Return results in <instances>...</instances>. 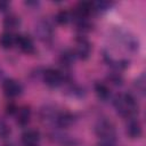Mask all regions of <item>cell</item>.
Returning <instances> with one entry per match:
<instances>
[{
	"instance_id": "30bf717a",
	"label": "cell",
	"mask_w": 146,
	"mask_h": 146,
	"mask_svg": "<svg viewBox=\"0 0 146 146\" xmlns=\"http://www.w3.org/2000/svg\"><path fill=\"white\" fill-rule=\"evenodd\" d=\"M75 121V117L72 113L63 111V112H57L55 120H54V124H56L58 128H68L71 127Z\"/></svg>"
},
{
	"instance_id": "5b68a950",
	"label": "cell",
	"mask_w": 146,
	"mask_h": 146,
	"mask_svg": "<svg viewBox=\"0 0 146 146\" xmlns=\"http://www.w3.org/2000/svg\"><path fill=\"white\" fill-rule=\"evenodd\" d=\"M73 52L76 58L86 60L89 58L91 54V43L86 38V35H78L75 39V46L73 49Z\"/></svg>"
},
{
	"instance_id": "5bb4252c",
	"label": "cell",
	"mask_w": 146,
	"mask_h": 146,
	"mask_svg": "<svg viewBox=\"0 0 146 146\" xmlns=\"http://www.w3.org/2000/svg\"><path fill=\"white\" fill-rule=\"evenodd\" d=\"M16 36L17 34L5 31L0 35V47L2 49H11L13 47H16Z\"/></svg>"
},
{
	"instance_id": "9a60e30c",
	"label": "cell",
	"mask_w": 146,
	"mask_h": 146,
	"mask_svg": "<svg viewBox=\"0 0 146 146\" xmlns=\"http://www.w3.org/2000/svg\"><path fill=\"white\" fill-rule=\"evenodd\" d=\"M21 25V18L17 15L9 14L5 17L3 19V27L6 29L7 32H13L16 29H18Z\"/></svg>"
},
{
	"instance_id": "8992f818",
	"label": "cell",
	"mask_w": 146,
	"mask_h": 146,
	"mask_svg": "<svg viewBox=\"0 0 146 146\" xmlns=\"http://www.w3.org/2000/svg\"><path fill=\"white\" fill-rule=\"evenodd\" d=\"M116 40L120 42L121 47L124 48V50H127L129 52H136L139 48L138 39L135 35L130 34L129 32L119 31V33L116 35Z\"/></svg>"
},
{
	"instance_id": "4fadbf2b",
	"label": "cell",
	"mask_w": 146,
	"mask_h": 146,
	"mask_svg": "<svg viewBox=\"0 0 146 146\" xmlns=\"http://www.w3.org/2000/svg\"><path fill=\"white\" fill-rule=\"evenodd\" d=\"M94 88H95V92L98 97V99H100L102 102H107L111 96H112V92H111V88L107 83L105 82H96L94 84Z\"/></svg>"
},
{
	"instance_id": "2e32d148",
	"label": "cell",
	"mask_w": 146,
	"mask_h": 146,
	"mask_svg": "<svg viewBox=\"0 0 146 146\" xmlns=\"http://www.w3.org/2000/svg\"><path fill=\"white\" fill-rule=\"evenodd\" d=\"M75 55L73 50H64L59 56V63L64 68H68L75 62Z\"/></svg>"
},
{
	"instance_id": "7402d4cb",
	"label": "cell",
	"mask_w": 146,
	"mask_h": 146,
	"mask_svg": "<svg viewBox=\"0 0 146 146\" xmlns=\"http://www.w3.org/2000/svg\"><path fill=\"white\" fill-rule=\"evenodd\" d=\"M97 146H116V140H100L99 139Z\"/></svg>"
},
{
	"instance_id": "44dd1931",
	"label": "cell",
	"mask_w": 146,
	"mask_h": 146,
	"mask_svg": "<svg viewBox=\"0 0 146 146\" xmlns=\"http://www.w3.org/2000/svg\"><path fill=\"white\" fill-rule=\"evenodd\" d=\"M135 87H136V89H137L141 95H144V92H145V74H144V73H141V74L135 80Z\"/></svg>"
},
{
	"instance_id": "ffe728a7",
	"label": "cell",
	"mask_w": 146,
	"mask_h": 146,
	"mask_svg": "<svg viewBox=\"0 0 146 146\" xmlns=\"http://www.w3.org/2000/svg\"><path fill=\"white\" fill-rule=\"evenodd\" d=\"M10 133H11L10 125L6 121L1 120L0 121V138H7V137H9Z\"/></svg>"
},
{
	"instance_id": "9c48e42d",
	"label": "cell",
	"mask_w": 146,
	"mask_h": 146,
	"mask_svg": "<svg viewBox=\"0 0 146 146\" xmlns=\"http://www.w3.org/2000/svg\"><path fill=\"white\" fill-rule=\"evenodd\" d=\"M16 47L24 54L26 55H32L35 52V46L34 41L31 36L29 35H23L18 34L16 36Z\"/></svg>"
},
{
	"instance_id": "3957f363",
	"label": "cell",
	"mask_w": 146,
	"mask_h": 146,
	"mask_svg": "<svg viewBox=\"0 0 146 146\" xmlns=\"http://www.w3.org/2000/svg\"><path fill=\"white\" fill-rule=\"evenodd\" d=\"M42 81L49 88H58L66 82V76L59 70L46 68L42 72Z\"/></svg>"
},
{
	"instance_id": "8fae6325",
	"label": "cell",
	"mask_w": 146,
	"mask_h": 146,
	"mask_svg": "<svg viewBox=\"0 0 146 146\" xmlns=\"http://www.w3.org/2000/svg\"><path fill=\"white\" fill-rule=\"evenodd\" d=\"M16 123L21 127H25L29 124L30 120H31V110L27 106H19L16 107L14 114Z\"/></svg>"
},
{
	"instance_id": "d6986e66",
	"label": "cell",
	"mask_w": 146,
	"mask_h": 146,
	"mask_svg": "<svg viewBox=\"0 0 146 146\" xmlns=\"http://www.w3.org/2000/svg\"><path fill=\"white\" fill-rule=\"evenodd\" d=\"M107 81L110 82V84L115 86V87H120L123 84V78L121 75L120 72H112L108 76H107Z\"/></svg>"
},
{
	"instance_id": "ba28073f",
	"label": "cell",
	"mask_w": 146,
	"mask_h": 146,
	"mask_svg": "<svg viewBox=\"0 0 146 146\" xmlns=\"http://www.w3.org/2000/svg\"><path fill=\"white\" fill-rule=\"evenodd\" d=\"M125 133L131 139H137V138L141 137V135H143V127H141L140 121L137 119V116L127 119Z\"/></svg>"
},
{
	"instance_id": "cb8c5ba5",
	"label": "cell",
	"mask_w": 146,
	"mask_h": 146,
	"mask_svg": "<svg viewBox=\"0 0 146 146\" xmlns=\"http://www.w3.org/2000/svg\"><path fill=\"white\" fill-rule=\"evenodd\" d=\"M25 5H27V6H38L39 2L38 1H27V2H25Z\"/></svg>"
},
{
	"instance_id": "6da1fadb",
	"label": "cell",
	"mask_w": 146,
	"mask_h": 146,
	"mask_svg": "<svg viewBox=\"0 0 146 146\" xmlns=\"http://www.w3.org/2000/svg\"><path fill=\"white\" fill-rule=\"evenodd\" d=\"M113 106L116 113L125 119L137 116L139 112V105L136 98L128 92H121L116 95L113 99Z\"/></svg>"
},
{
	"instance_id": "7c38bea8",
	"label": "cell",
	"mask_w": 146,
	"mask_h": 146,
	"mask_svg": "<svg viewBox=\"0 0 146 146\" xmlns=\"http://www.w3.org/2000/svg\"><path fill=\"white\" fill-rule=\"evenodd\" d=\"M40 141V132L35 129H29L22 135V143L24 146H38Z\"/></svg>"
},
{
	"instance_id": "ac0fdd59",
	"label": "cell",
	"mask_w": 146,
	"mask_h": 146,
	"mask_svg": "<svg viewBox=\"0 0 146 146\" xmlns=\"http://www.w3.org/2000/svg\"><path fill=\"white\" fill-rule=\"evenodd\" d=\"M55 21L60 25H67L73 22V14L68 10H60L57 13Z\"/></svg>"
},
{
	"instance_id": "52a82bcc",
	"label": "cell",
	"mask_w": 146,
	"mask_h": 146,
	"mask_svg": "<svg viewBox=\"0 0 146 146\" xmlns=\"http://www.w3.org/2000/svg\"><path fill=\"white\" fill-rule=\"evenodd\" d=\"M2 91L8 98H16L22 95L23 86L15 79H5L2 81Z\"/></svg>"
},
{
	"instance_id": "603a6c76",
	"label": "cell",
	"mask_w": 146,
	"mask_h": 146,
	"mask_svg": "<svg viewBox=\"0 0 146 146\" xmlns=\"http://www.w3.org/2000/svg\"><path fill=\"white\" fill-rule=\"evenodd\" d=\"M9 7H10V2H8V1H0V11L1 13L8 11Z\"/></svg>"
},
{
	"instance_id": "277c9868",
	"label": "cell",
	"mask_w": 146,
	"mask_h": 146,
	"mask_svg": "<svg viewBox=\"0 0 146 146\" xmlns=\"http://www.w3.org/2000/svg\"><path fill=\"white\" fill-rule=\"evenodd\" d=\"M34 32L39 40H41L42 42H49L54 36V26L50 21L42 18L36 23Z\"/></svg>"
},
{
	"instance_id": "7a4b0ae2",
	"label": "cell",
	"mask_w": 146,
	"mask_h": 146,
	"mask_svg": "<svg viewBox=\"0 0 146 146\" xmlns=\"http://www.w3.org/2000/svg\"><path fill=\"white\" fill-rule=\"evenodd\" d=\"M95 132L100 140H116V128L114 123L106 117L97 121Z\"/></svg>"
},
{
	"instance_id": "e0dca14e",
	"label": "cell",
	"mask_w": 146,
	"mask_h": 146,
	"mask_svg": "<svg viewBox=\"0 0 146 146\" xmlns=\"http://www.w3.org/2000/svg\"><path fill=\"white\" fill-rule=\"evenodd\" d=\"M113 6V2L108 1H91V7H92V14H102L111 9Z\"/></svg>"
}]
</instances>
